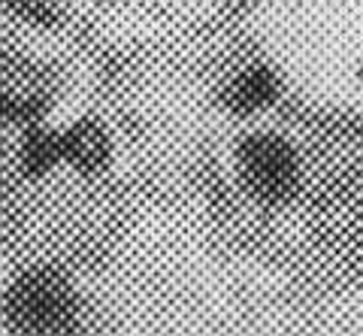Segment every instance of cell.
<instances>
[{"mask_svg": "<svg viewBox=\"0 0 363 336\" xmlns=\"http://www.w3.org/2000/svg\"><path fill=\"white\" fill-rule=\"evenodd\" d=\"M64 306L67 300L61 294V288H55L49 282H28L16 297L18 318L33 330H45L64 321Z\"/></svg>", "mask_w": 363, "mask_h": 336, "instance_id": "7a4b0ae2", "label": "cell"}, {"mask_svg": "<svg viewBox=\"0 0 363 336\" xmlns=\"http://www.w3.org/2000/svg\"><path fill=\"white\" fill-rule=\"evenodd\" d=\"M272 97V85L264 73H252L248 79L240 82V103L242 109H257L264 100Z\"/></svg>", "mask_w": 363, "mask_h": 336, "instance_id": "3957f363", "label": "cell"}, {"mask_svg": "<svg viewBox=\"0 0 363 336\" xmlns=\"http://www.w3.org/2000/svg\"><path fill=\"white\" fill-rule=\"evenodd\" d=\"M245 170L264 191H281V185L291 182V155L279 140H252L242 152Z\"/></svg>", "mask_w": 363, "mask_h": 336, "instance_id": "6da1fadb", "label": "cell"}]
</instances>
